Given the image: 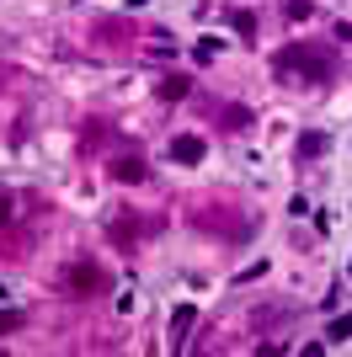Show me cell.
Masks as SVG:
<instances>
[{"mask_svg":"<svg viewBox=\"0 0 352 357\" xmlns=\"http://www.w3.org/2000/svg\"><path fill=\"white\" fill-rule=\"evenodd\" d=\"M171 160H182V165H198V160H203V139H198V134H182V139L171 144Z\"/></svg>","mask_w":352,"mask_h":357,"instance_id":"6da1fadb","label":"cell"},{"mask_svg":"<svg viewBox=\"0 0 352 357\" xmlns=\"http://www.w3.org/2000/svg\"><path fill=\"white\" fill-rule=\"evenodd\" d=\"M70 283H75V288H102V272L91 267V261H80V267L70 272Z\"/></svg>","mask_w":352,"mask_h":357,"instance_id":"7a4b0ae2","label":"cell"},{"mask_svg":"<svg viewBox=\"0 0 352 357\" xmlns=\"http://www.w3.org/2000/svg\"><path fill=\"white\" fill-rule=\"evenodd\" d=\"M315 155H325V134H305L299 139V160H315Z\"/></svg>","mask_w":352,"mask_h":357,"instance_id":"3957f363","label":"cell"},{"mask_svg":"<svg viewBox=\"0 0 352 357\" xmlns=\"http://www.w3.org/2000/svg\"><path fill=\"white\" fill-rule=\"evenodd\" d=\"M145 176V160L133 155V160H117V181H139Z\"/></svg>","mask_w":352,"mask_h":357,"instance_id":"277c9868","label":"cell"},{"mask_svg":"<svg viewBox=\"0 0 352 357\" xmlns=\"http://www.w3.org/2000/svg\"><path fill=\"white\" fill-rule=\"evenodd\" d=\"M235 32H246V38H251V32H256V22H251V11H235Z\"/></svg>","mask_w":352,"mask_h":357,"instance_id":"5b68a950","label":"cell"},{"mask_svg":"<svg viewBox=\"0 0 352 357\" xmlns=\"http://www.w3.org/2000/svg\"><path fill=\"white\" fill-rule=\"evenodd\" d=\"M331 336H337V342H342V336H352V314H347V320H337V326H331Z\"/></svg>","mask_w":352,"mask_h":357,"instance_id":"8992f818","label":"cell"},{"mask_svg":"<svg viewBox=\"0 0 352 357\" xmlns=\"http://www.w3.org/2000/svg\"><path fill=\"white\" fill-rule=\"evenodd\" d=\"M11 219V197H0V224Z\"/></svg>","mask_w":352,"mask_h":357,"instance_id":"52a82bcc","label":"cell"}]
</instances>
